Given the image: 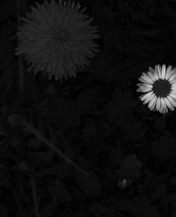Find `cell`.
I'll use <instances>...</instances> for the list:
<instances>
[{
	"label": "cell",
	"instance_id": "4fadbf2b",
	"mask_svg": "<svg viewBox=\"0 0 176 217\" xmlns=\"http://www.w3.org/2000/svg\"><path fill=\"white\" fill-rule=\"evenodd\" d=\"M0 52H6V53H11L12 52V46L5 40H2L0 44Z\"/></svg>",
	"mask_w": 176,
	"mask_h": 217
},
{
	"label": "cell",
	"instance_id": "7a4b0ae2",
	"mask_svg": "<svg viewBox=\"0 0 176 217\" xmlns=\"http://www.w3.org/2000/svg\"><path fill=\"white\" fill-rule=\"evenodd\" d=\"M136 91L144 105L162 114L176 108V68L157 64L149 67L138 78Z\"/></svg>",
	"mask_w": 176,
	"mask_h": 217
},
{
	"label": "cell",
	"instance_id": "5b68a950",
	"mask_svg": "<svg viewBox=\"0 0 176 217\" xmlns=\"http://www.w3.org/2000/svg\"><path fill=\"white\" fill-rule=\"evenodd\" d=\"M13 66L11 65L6 71H4L2 77H1V86H0V92L7 94L11 88L12 83H13V72L12 69Z\"/></svg>",
	"mask_w": 176,
	"mask_h": 217
},
{
	"label": "cell",
	"instance_id": "6da1fadb",
	"mask_svg": "<svg viewBox=\"0 0 176 217\" xmlns=\"http://www.w3.org/2000/svg\"><path fill=\"white\" fill-rule=\"evenodd\" d=\"M20 18L15 55L28 72L47 80H67L86 70L99 52L101 38L93 17L75 0L30 4Z\"/></svg>",
	"mask_w": 176,
	"mask_h": 217
},
{
	"label": "cell",
	"instance_id": "ba28073f",
	"mask_svg": "<svg viewBox=\"0 0 176 217\" xmlns=\"http://www.w3.org/2000/svg\"><path fill=\"white\" fill-rule=\"evenodd\" d=\"M12 55L10 53L1 52L0 54V71H6L11 63Z\"/></svg>",
	"mask_w": 176,
	"mask_h": 217
},
{
	"label": "cell",
	"instance_id": "5bb4252c",
	"mask_svg": "<svg viewBox=\"0 0 176 217\" xmlns=\"http://www.w3.org/2000/svg\"><path fill=\"white\" fill-rule=\"evenodd\" d=\"M49 136H50V142L52 144H56L58 141V137H56V135L55 131L52 129V128L49 127Z\"/></svg>",
	"mask_w": 176,
	"mask_h": 217
},
{
	"label": "cell",
	"instance_id": "52a82bcc",
	"mask_svg": "<svg viewBox=\"0 0 176 217\" xmlns=\"http://www.w3.org/2000/svg\"><path fill=\"white\" fill-rule=\"evenodd\" d=\"M18 26L16 23L9 22L4 24L2 26L1 30V39L2 40H6V39L8 38V36L11 34L12 30L17 31Z\"/></svg>",
	"mask_w": 176,
	"mask_h": 217
},
{
	"label": "cell",
	"instance_id": "30bf717a",
	"mask_svg": "<svg viewBox=\"0 0 176 217\" xmlns=\"http://www.w3.org/2000/svg\"><path fill=\"white\" fill-rule=\"evenodd\" d=\"M8 121L9 123L13 126H18L21 124L22 119H21L20 114H17V113H13L9 116Z\"/></svg>",
	"mask_w": 176,
	"mask_h": 217
},
{
	"label": "cell",
	"instance_id": "e0dca14e",
	"mask_svg": "<svg viewBox=\"0 0 176 217\" xmlns=\"http://www.w3.org/2000/svg\"><path fill=\"white\" fill-rule=\"evenodd\" d=\"M2 10H3V7H2V5H0V12H1Z\"/></svg>",
	"mask_w": 176,
	"mask_h": 217
},
{
	"label": "cell",
	"instance_id": "9a60e30c",
	"mask_svg": "<svg viewBox=\"0 0 176 217\" xmlns=\"http://www.w3.org/2000/svg\"><path fill=\"white\" fill-rule=\"evenodd\" d=\"M172 205L174 207V209L173 211V217H176V195L175 197H174V200H173V202L172 203Z\"/></svg>",
	"mask_w": 176,
	"mask_h": 217
},
{
	"label": "cell",
	"instance_id": "9c48e42d",
	"mask_svg": "<svg viewBox=\"0 0 176 217\" xmlns=\"http://www.w3.org/2000/svg\"><path fill=\"white\" fill-rule=\"evenodd\" d=\"M8 140L9 143L13 146V145H20L21 143L23 138L19 132L14 130V131H11V132L9 134Z\"/></svg>",
	"mask_w": 176,
	"mask_h": 217
},
{
	"label": "cell",
	"instance_id": "7c38bea8",
	"mask_svg": "<svg viewBox=\"0 0 176 217\" xmlns=\"http://www.w3.org/2000/svg\"><path fill=\"white\" fill-rule=\"evenodd\" d=\"M168 204V197H166V195H161L160 197H159V199H157V204H156V207L158 209L163 208V207H167Z\"/></svg>",
	"mask_w": 176,
	"mask_h": 217
},
{
	"label": "cell",
	"instance_id": "8fae6325",
	"mask_svg": "<svg viewBox=\"0 0 176 217\" xmlns=\"http://www.w3.org/2000/svg\"><path fill=\"white\" fill-rule=\"evenodd\" d=\"M102 1L101 0H95L92 7V12L93 14H102Z\"/></svg>",
	"mask_w": 176,
	"mask_h": 217
},
{
	"label": "cell",
	"instance_id": "8992f818",
	"mask_svg": "<svg viewBox=\"0 0 176 217\" xmlns=\"http://www.w3.org/2000/svg\"><path fill=\"white\" fill-rule=\"evenodd\" d=\"M60 92H61L60 85H58V83H57L56 81L54 80L47 83L44 88V95L50 100L58 97Z\"/></svg>",
	"mask_w": 176,
	"mask_h": 217
},
{
	"label": "cell",
	"instance_id": "3957f363",
	"mask_svg": "<svg viewBox=\"0 0 176 217\" xmlns=\"http://www.w3.org/2000/svg\"><path fill=\"white\" fill-rule=\"evenodd\" d=\"M46 117L61 131H67L69 128L80 126L83 111L78 108L75 100H66L56 97L49 101L46 105Z\"/></svg>",
	"mask_w": 176,
	"mask_h": 217
},
{
	"label": "cell",
	"instance_id": "2e32d148",
	"mask_svg": "<svg viewBox=\"0 0 176 217\" xmlns=\"http://www.w3.org/2000/svg\"><path fill=\"white\" fill-rule=\"evenodd\" d=\"M175 195H176V194H171V195H169V196L168 197V202H170L171 204L173 202L174 197H175Z\"/></svg>",
	"mask_w": 176,
	"mask_h": 217
},
{
	"label": "cell",
	"instance_id": "277c9868",
	"mask_svg": "<svg viewBox=\"0 0 176 217\" xmlns=\"http://www.w3.org/2000/svg\"><path fill=\"white\" fill-rule=\"evenodd\" d=\"M131 212L134 217H160L158 208L151 204V200L146 197H135L132 201Z\"/></svg>",
	"mask_w": 176,
	"mask_h": 217
},
{
	"label": "cell",
	"instance_id": "ac0fdd59",
	"mask_svg": "<svg viewBox=\"0 0 176 217\" xmlns=\"http://www.w3.org/2000/svg\"><path fill=\"white\" fill-rule=\"evenodd\" d=\"M1 28L2 27H1V26H0V30H1Z\"/></svg>",
	"mask_w": 176,
	"mask_h": 217
}]
</instances>
